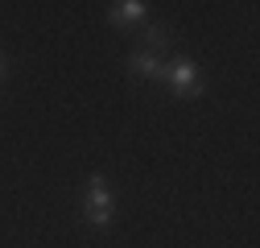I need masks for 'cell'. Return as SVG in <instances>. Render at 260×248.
Returning a JSON list of instances; mask_svg holds the SVG:
<instances>
[{
    "instance_id": "cell-1",
    "label": "cell",
    "mask_w": 260,
    "mask_h": 248,
    "mask_svg": "<svg viewBox=\"0 0 260 248\" xmlns=\"http://www.w3.org/2000/svg\"><path fill=\"white\" fill-rule=\"evenodd\" d=\"M161 83H166L178 100H199L203 91H207V79L199 71V62L178 54V58H166V71H161Z\"/></svg>"
},
{
    "instance_id": "cell-2",
    "label": "cell",
    "mask_w": 260,
    "mask_h": 248,
    "mask_svg": "<svg viewBox=\"0 0 260 248\" xmlns=\"http://www.w3.org/2000/svg\"><path fill=\"white\" fill-rule=\"evenodd\" d=\"M83 215H87V224H95V228H112V220H116V199H112V186H108L104 174H91Z\"/></svg>"
},
{
    "instance_id": "cell-3",
    "label": "cell",
    "mask_w": 260,
    "mask_h": 248,
    "mask_svg": "<svg viewBox=\"0 0 260 248\" xmlns=\"http://www.w3.org/2000/svg\"><path fill=\"white\" fill-rule=\"evenodd\" d=\"M145 17H149V5H145V0H120V5L108 9V21H112L116 29H124V25H145Z\"/></svg>"
},
{
    "instance_id": "cell-4",
    "label": "cell",
    "mask_w": 260,
    "mask_h": 248,
    "mask_svg": "<svg viewBox=\"0 0 260 248\" xmlns=\"http://www.w3.org/2000/svg\"><path fill=\"white\" fill-rule=\"evenodd\" d=\"M128 71H133L137 79H153V83H161L166 58H157V54H149V50H133V54H128Z\"/></svg>"
},
{
    "instance_id": "cell-5",
    "label": "cell",
    "mask_w": 260,
    "mask_h": 248,
    "mask_svg": "<svg viewBox=\"0 0 260 248\" xmlns=\"http://www.w3.org/2000/svg\"><path fill=\"white\" fill-rule=\"evenodd\" d=\"M170 46H174V34H170L166 25H149V29H145V50H149V54L166 58V50H170Z\"/></svg>"
},
{
    "instance_id": "cell-6",
    "label": "cell",
    "mask_w": 260,
    "mask_h": 248,
    "mask_svg": "<svg viewBox=\"0 0 260 248\" xmlns=\"http://www.w3.org/2000/svg\"><path fill=\"white\" fill-rule=\"evenodd\" d=\"M9 79V62H5V54H0V83Z\"/></svg>"
}]
</instances>
